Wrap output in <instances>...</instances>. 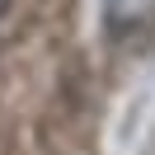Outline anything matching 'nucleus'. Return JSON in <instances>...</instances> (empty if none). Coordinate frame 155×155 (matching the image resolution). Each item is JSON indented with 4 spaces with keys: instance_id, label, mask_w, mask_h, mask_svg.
<instances>
[{
    "instance_id": "f257e3e1",
    "label": "nucleus",
    "mask_w": 155,
    "mask_h": 155,
    "mask_svg": "<svg viewBox=\"0 0 155 155\" xmlns=\"http://www.w3.org/2000/svg\"><path fill=\"white\" fill-rule=\"evenodd\" d=\"M104 19L113 38H127V33H141L155 24V0H104Z\"/></svg>"
}]
</instances>
